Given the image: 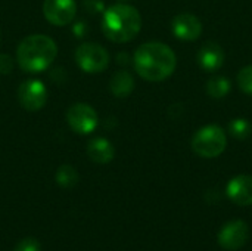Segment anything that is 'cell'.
<instances>
[{"label":"cell","instance_id":"obj_13","mask_svg":"<svg viewBox=\"0 0 252 251\" xmlns=\"http://www.w3.org/2000/svg\"><path fill=\"white\" fill-rule=\"evenodd\" d=\"M87 155L96 164H108L115 157V148L108 139L94 138L87 145Z\"/></svg>","mask_w":252,"mask_h":251},{"label":"cell","instance_id":"obj_21","mask_svg":"<svg viewBox=\"0 0 252 251\" xmlns=\"http://www.w3.org/2000/svg\"><path fill=\"white\" fill-rule=\"evenodd\" d=\"M84 6L89 12H102L103 13V3L102 0H86Z\"/></svg>","mask_w":252,"mask_h":251},{"label":"cell","instance_id":"obj_16","mask_svg":"<svg viewBox=\"0 0 252 251\" xmlns=\"http://www.w3.org/2000/svg\"><path fill=\"white\" fill-rule=\"evenodd\" d=\"M230 90V83L226 77L217 75L208 80L207 83V93L211 98H224Z\"/></svg>","mask_w":252,"mask_h":251},{"label":"cell","instance_id":"obj_3","mask_svg":"<svg viewBox=\"0 0 252 251\" xmlns=\"http://www.w3.org/2000/svg\"><path fill=\"white\" fill-rule=\"evenodd\" d=\"M142 28L139 10L126 3H117L103 10L102 31L114 43H127L133 40Z\"/></svg>","mask_w":252,"mask_h":251},{"label":"cell","instance_id":"obj_15","mask_svg":"<svg viewBox=\"0 0 252 251\" xmlns=\"http://www.w3.org/2000/svg\"><path fill=\"white\" fill-rule=\"evenodd\" d=\"M78 173L77 170L69 166V164H63L61 166L58 170H56V176H55V180L56 183L61 186V188H65V189H69V188H74L77 183H78Z\"/></svg>","mask_w":252,"mask_h":251},{"label":"cell","instance_id":"obj_19","mask_svg":"<svg viewBox=\"0 0 252 251\" xmlns=\"http://www.w3.org/2000/svg\"><path fill=\"white\" fill-rule=\"evenodd\" d=\"M13 251H41L40 247V243L34 238H25V240H21L16 246Z\"/></svg>","mask_w":252,"mask_h":251},{"label":"cell","instance_id":"obj_2","mask_svg":"<svg viewBox=\"0 0 252 251\" xmlns=\"http://www.w3.org/2000/svg\"><path fill=\"white\" fill-rule=\"evenodd\" d=\"M58 56L53 38L44 34H31L21 40L16 49V62L25 72L35 74L47 70Z\"/></svg>","mask_w":252,"mask_h":251},{"label":"cell","instance_id":"obj_12","mask_svg":"<svg viewBox=\"0 0 252 251\" xmlns=\"http://www.w3.org/2000/svg\"><path fill=\"white\" fill-rule=\"evenodd\" d=\"M198 62L205 71H217L224 62V52L217 43L208 41L199 49Z\"/></svg>","mask_w":252,"mask_h":251},{"label":"cell","instance_id":"obj_6","mask_svg":"<svg viewBox=\"0 0 252 251\" xmlns=\"http://www.w3.org/2000/svg\"><path fill=\"white\" fill-rule=\"evenodd\" d=\"M66 123L68 126L78 135H90L94 132L99 123L97 112L89 104H74L66 111Z\"/></svg>","mask_w":252,"mask_h":251},{"label":"cell","instance_id":"obj_9","mask_svg":"<svg viewBox=\"0 0 252 251\" xmlns=\"http://www.w3.org/2000/svg\"><path fill=\"white\" fill-rule=\"evenodd\" d=\"M250 237L248 225L244 220H232L226 223L219 232V244L224 250L236 251L242 249Z\"/></svg>","mask_w":252,"mask_h":251},{"label":"cell","instance_id":"obj_18","mask_svg":"<svg viewBox=\"0 0 252 251\" xmlns=\"http://www.w3.org/2000/svg\"><path fill=\"white\" fill-rule=\"evenodd\" d=\"M238 84L239 89L247 93L252 95V65H248L245 68H242L238 74Z\"/></svg>","mask_w":252,"mask_h":251},{"label":"cell","instance_id":"obj_7","mask_svg":"<svg viewBox=\"0 0 252 251\" xmlns=\"http://www.w3.org/2000/svg\"><path fill=\"white\" fill-rule=\"evenodd\" d=\"M18 101L21 107L30 112L40 111L47 102V89L40 80H25L18 87Z\"/></svg>","mask_w":252,"mask_h":251},{"label":"cell","instance_id":"obj_22","mask_svg":"<svg viewBox=\"0 0 252 251\" xmlns=\"http://www.w3.org/2000/svg\"><path fill=\"white\" fill-rule=\"evenodd\" d=\"M121 1H128V0H121Z\"/></svg>","mask_w":252,"mask_h":251},{"label":"cell","instance_id":"obj_4","mask_svg":"<svg viewBox=\"0 0 252 251\" xmlns=\"http://www.w3.org/2000/svg\"><path fill=\"white\" fill-rule=\"evenodd\" d=\"M227 146L226 132L216 124L199 129L192 138V149L202 158H216L224 152Z\"/></svg>","mask_w":252,"mask_h":251},{"label":"cell","instance_id":"obj_11","mask_svg":"<svg viewBox=\"0 0 252 251\" xmlns=\"http://www.w3.org/2000/svg\"><path fill=\"white\" fill-rule=\"evenodd\" d=\"M227 197L238 206L252 204V176L239 175L227 183Z\"/></svg>","mask_w":252,"mask_h":251},{"label":"cell","instance_id":"obj_1","mask_svg":"<svg viewBox=\"0 0 252 251\" xmlns=\"http://www.w3.org/2000/svg\"><path fill=\"white\" fill-rule=\"evenodd\" d=\"M133 64L136 72L148 81H162L176 70V53L159 41L143 43L137 47Z\"/></svg>","mask_w":252,"mask_h":251},{"label":"cell","instance_id":"obj_17","mask_svg":"<svg viewBox=\"0 0 252 251\" xmlns=\"http://www.w3.org/2000/svg\"><path fill=\"white\" fill-rule=\"evenodd\" d=\"M230 133L238 139H247L251 135V124L245 118H235L229 124Z\"/></svg>","mask_w":252,"mask_h":251},{"label":"cell","instance_id":"obj_8","mask_svg":"<svg viewBox=\"0 0 252 251\" xmlns=\"http://www.w3.org/2000/svg\"><path fill=\"white\" fill-rule=\"evenodd\" d=\"M77 13L75 0H44L43 15L52 25L65 27L71 24Z\"/></svg>","mask_w":252,"mask_h":251},{"label":"cell","instance_id":"obj_14","mask_svg":"<svg viewBox=\"0 0 252 251\" xmlns=\"http://www.w3.org/2000/svg\"><path fill=\"white\" fill-rule=\"evenodd\" d=\"M109 89H111L114 96H117V98H127V96H130V93L134 89V78L126 70L117 71L112 75L111 81H109Z\"/></svg>","mask_w":252,"mask_h":251},{"label":"cell","instance_id":"obj_20","mask_svg":"<svg viewBox=\"0 0 252 251\" xmlns=\"http://www.w3.org/2000/svg\"><path fill=\"white\" fill-rule=\"evenodd\" d=\"M13 70V59L6 55V53H0V74H9Z\"/></svg>","mask_w":252,"mask_h":251},{"label":"cell","instance_id":"obj_5","mask_svg":"<svg viewBox=\"0 0 252 251\" xmlns=\"http://www.w3.org/2000/svg\"><path fill=\"white\" fill-rule=\"evenodd\" d=\"M75 62L81 71L87 74L103 72L109 65V53L97 43L86 41L75 50Z\"/></svg>","mask_w":252,"mask_h":251},{"label":"cell","instance_id":"obj_10","mask_svg":"<svg viewBox=\"0 0 252 251\" xmlns=\"http://www.w3.org/2000/svg\"><path fill=\"white\" fill-rule=\"evenodd\" d=\"M171 30L177 38L185 41H192L202 34V24L192 13H179L173 18Z\"/></svg>","mask_w":252,"mask_h":251}]
</instances>
